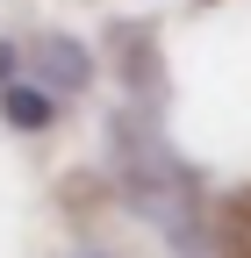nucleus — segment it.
I'll list each match as a JSON object with an SVG mask.
<instances>
[{
  "mask_svg": "<svg viewBox=\"0 0 251 258\" xmlns=\"http://www.w3.org/2000/svg\"><path fill=\"white\" fill-rule=\"evenodd\" d=\"M0 115H8L15 129H50V122H57V101H50L43 86H22V79H15L8 93H0Z\"/></svg>",
  "mask_w": 251,
  "mask_h": 258,
  "instance_id": "obj_1",
  "label": "nucleus"
},
{
  "mask_svg": "<svg viewBox=\"0 0 251 258\" xmlns=\"http://www.w3.org/2000/svg\"><path fill=\"white\" fill-rule=\"evenodd\" d=\"M50 79L57 86H86V50L79 43H50Z\"/></svg>",
  "mask_w": 251,
  "mask_h": 258,
  "instance_id": "obj_2",
  "label": "nucleus"
},
{
  "mask_svg": "<svg viewBox=\"0 0 251 258\" xmlns=\"http://www.w3.org/2000/svg\"><path fill=\"white\" fill-rule=\"evenodd\" d=\"M15 64H22V50H15V43H0V93L15 86Z\"/></svg>",
  "mask_w": 251,
  "mask_h": 258,
  "instance_id": "obj_3",
  "label": "nucleus"
},
{
  "mask_svg": "<svg viewBox=\"0 0 251 258\" xmlns=\"http://www.w3.org/2000/svg\"><path fill=\"white\" fill-rule=\"evenodd\" d=\"M86 258H108V251H86Z\"/></svg>",
  "mask_w": 251,
  "mask_h": 258,
  "instance_id": "obj_4",
  "label": "nucleus"
}]
</instances>
